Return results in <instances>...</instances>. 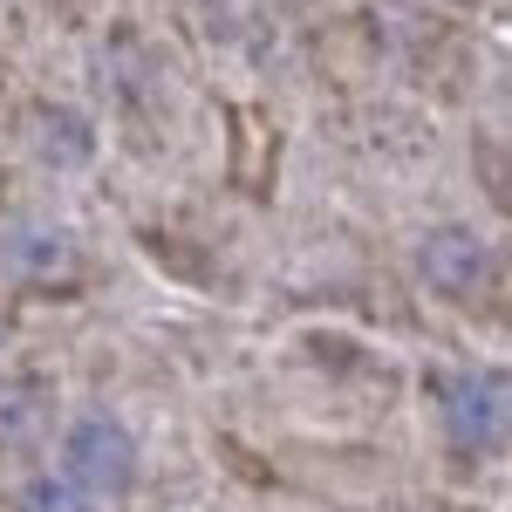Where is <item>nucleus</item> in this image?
I'll return each instance as SVG.
<instances>
[{
  "label": "nucleus",
  "mask_w": 512,
  "mask_h": 512,
  "mask_svg": "<svg viewBox=\"0 0 512 512\" xmlns=\"http://www.w3.org/2000/svg\"><path fill=\"white\" fill-rule=\"evenodd\" d=\"M492 274V246L472 233V226H437L424 246H417V280L444 294V301H472Z\"/></svg>",
  "instance_id": "3"
},
{
  "label": "nucleus",
  "mask_w": 512,
  "mask_h": 512,
  "mask_svg": "<svg viewBox=\"0 0 512 512\" xmlns=\"http://www.w3.org/2000/svg\"><path fill=\"white\" fill-rule=\"evenodd\" d=\"M7 267H14L21 280L76 274V246L55 233V226H21V233H7Z\"/></svg>",
  "instance_id": "4"
},
{
  "label": "nucleus",
  "mask_w": 512,
  "mask_h": 512,
  "mask_svg": "<svg viewBox=\"0 0 512 512\" xmlns=\"http://www.w3.org/2000/svg\"><path fill=\"white\" fill-rule=\"evenodd\" d=\"M14 506L21 512H96V499H89L69 472H35L21 492H14Z\"/></svg>",
  "instance_id": "5"
},
{
  "label": "nucleus",
  "mask_w": 512,
  "mask_h": 512,
  "mask_svg": "<svg viewBox=\"0 0 512 512\" xmlns=\"http://www.w3.org/2000/svg\"><path fill=\"white\" fill-rule=\"evenodd\" d=\"M62 472L76 478L89 499H117L137 478V437L117 417H76L62 437Z\"/></svg>",
  "instance_id": "2"
},
{
  "label": "nucleus",
  "mask_w": 512,
  "mask_h": 512,
  "mask_svg": "<svg viewBox=\"0 0 512 512\" xmlns=\"http://www.w3.org/2000/svg\"><path fill=\"white\" fill-rule=\"evenodd\" d=\"M0 335H7V315H0Z\"/></svg>",
  "instance_id": "6"
},
{
  "label": "nucleus",
  "mask_w": 512,
  "mask_h": 512,
  "mask_svg": "<svg viewBox=\"0 0 512 512\" xmlns=\"http://www.w3.org/2000/svg\"><path fill=\"white\" fill-rule=\"evenodd\" d=\"M437 417H444V444L458 458H499L506 451V376L499 369L451 376L437 396Z\"/></svg>",
  "instance_id": "1"
}]
</instances>
